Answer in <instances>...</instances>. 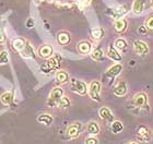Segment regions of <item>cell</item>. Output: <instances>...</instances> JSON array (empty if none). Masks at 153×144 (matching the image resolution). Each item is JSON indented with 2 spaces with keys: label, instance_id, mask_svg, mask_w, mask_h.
I'll use <instances>...</instances> for the list:
<instances>
[{
  "label": "cell",
  "instance_id": "1",
  "mask_svg": "<svg viewBox=\"0 0 153 144\" xmlns=\"http://www.w3.org/2000/svg\"><path fill=\"white\" fill-rule=\"evenodd\" d=\"M131 106L134 107V112L138 115H148L150 112L149 106V96L146 92H138L131 98Z\"/></svg>",
  "mask_w": 153,
  "mask_h": 144
},
{
  "label": "cell",
  "instance_id": "2",
  "mask_svg": "<svg viewBox=\"0 0 153 144\" xmlns=\"http://www.w3.org/2000/svg\"><path fill=\"white\" fill-rule=\"evenodd\" d=\"M65 95H66V94H65V90L62 87H60V86L54 87V89L51 91L49 95H48L46 104H47V106L49 108H55V107H57L59 102H60L61 98H62Z\"/></svg>",
  "mask_w": 153,
  "mask_h": 144
},
{
  "label": "cell",
  "instance_id": "3",
  "mask_svg": "<svg viewBox=\"0 0 153 144\" xmlns=\"http://www.w3.org/2000/svg\"><path fill=\"white\" fill-rule=\"evenodd\" d=\"M61 64V57L59 55H53L49 59H47V62L42 64L41 71L43 73H51V71L59 70Z\"/></svg>",
  "mask_w": 153,
  "mask_h": 144
},
{
  "label": "cell",
  "instance_id": "4",
  "mask_svg": "<svg viewBox=\"0 0 153 144\" xmlns=\"http://www.w3.org/2000/svg\"><path fill=\"white\" fill-rule=\"evenodd\" d=\"M101 92H102V83L99 80H93L90 82L88 86V94L90 98L94 102H101Z\"/></svg>",
  "mask_w": 153,
  "mask_h": 144
},
{
  "label": "cell",
  "instance_id": "5",
  "mask_svg": "<svg viewBox=\"0 0 153 144\" xmlns=\"http://www.w3.org/2000/svg\"><path fill=\"white\" fill-rule=\"evenodd\" d=\"M69 82H70V89L72 92L81 96L88 95V85L84 81L78 80L76 78H71Z\"/></svg>",
  "mask_w": 153,
  "mask_h": 144
},
{
  "label": "cell",
  "instance_id": "6",
  "mask_svg": "<svg viewBox=\"0 0 153 144\" xmlns=\"http://www.w3.org/2000/svg\"><path fill=\"white\" fill-rule=\"evenodd\" d=\"M121 71H123V64L120 62H116V64H113L112 67L108 68V70L106 71V73L104 74V78H105L106 80H109V83H108L109 85L121 73Z\"/></svg>",
  "mask_w": 153,
  "mask_h": 144
},
{
  "label": "cell",
  "instance_id": "7",
  "mask_svg": "<svg viewBox=\"0 0 153 144\" xmlns=\"http://www.w3.org/2000/svg\"><path fill=\"white\" fill-rule=\"evenodd\" d=\"M132 49L134 52L138 56H147L150 51V47L148 43L143 39H136L132 44Z\"/></svg>",
  "mask_w": 153,
  "mask_h": 144
},
{
  "label": "cell",
  "instance_id": "8",
  "mask_svg": "<svg viewBox=\"0 0 153 144\" xmlns=\"http://www.w3.org/2000/svg\"><path fill=\"white\" fill-rule=\"evenodd\" d=\"M151 137H152V131L151 129L148 127V126H139L137 129V134H136V138H137L138 141L144 142L147 143L151 140Z\"/></svg>",
  "mask_w": 153,
  "mask_h": 144
},
{
  "label": "cell",
  "instance_id": "9",
  "mask_svg": "<svg viewBox=\"0 0 153 144\" xmlns=\"http://www.w3.org/2000/svg\"><path fill=\"white\" fill-rule=\"evenodd\" d=\"M82 130H83L82 123L79 121H74L71 125L68 126L67 130H66V134H67V137L69 139H76L82 133Z\"/></svg>",
  "mask_w": 153,
  "mask_h": 144
},
{
  "label": "cell",
  "instance_id": "10",
  "mask_svg": "<svg viewBox=\"0 0 153 144\" xmlns=\"http://www.w3.org/2000/svg\"><path fill=\"white\" fill-rule=\"evenodd\" d=\"M113 94L117 97H124L128 94V83L124 79H120L113 89Z\"/></svg>",
  "mask_w": 153,
  "mask_h": 144
},
{
  "label": "cell",
  "instance_id": "11",
  "mask_svg": "<svg viewBox=\"0 0 153 144\" xmlns=\"http://www.w3.org/2000/svg\"><path fill=\"white\" fill-rule=\"evenodd\" d=\"M113 25H114L115 32L123 35L127 32L128 27H129V21L127 19H124V18H119V19L115 20Z\"/></svg>",
  "mask_w": 153,
  "mask_h": 144
},
{
  "label": "cell",
  "instance_id": "12",
  "mask_svg": "<svg viewBox=\"0 0 153 144\" xmlns=\"http://www.w3.org/2000/svg\"><path fill=\"white\" fill-rule=\"evenodd\" d=\"M37 55L42 59H49L54 55V48L48 44H43L37 48Z\"/></svg>",
  "mask_w": 153,
  "mask_h": 144
},
{
  "label": "cell",
  "instance_id": "13",
  "mask_svg": "<svg viewBox=\"0 0 153 144\" xmlns=\"http://www.w3.org/2000/svg\"><path fill=\"white\" fill-rule=\"evenodd\" d=\"M106 56L111 59V60L115 61V62H121V60H123V56H121V54L119 52V50H117L116 48H115V46L113 45H108V47L106 48Z\"/></svg>",
  "mask_w": 153,
  "mask_h": 144
},
{
  "label": "cell",
  "instance_id": "14",
  "mask_svg": "<svg viewBox=\"0 0 153 144\" xmlns=\"http://www.w3.org/2000/svg\"><path fill=\"white\" fill-rule=\"evenodd\" d=\"M56 41L60 46H67L71 42V35L70 33L67 31H59L56 35Z\"/></svg>",
  "mask_w": 153,
  "mask_h": 144
},
{
  "label": "cell",
  "instance_id": "15",
  "mask_svg": "<svg viewBox=\"0 0 153 144\" xmlns=\"http://www.w3.org/2000/svg\"><path fill=\"white\" fill-rule=\"evenodd\" d=\"M99 115H100V117H101V119H102L103 121L107 122V123H112V122L115 120L112 110H111L108 107H105V106L100 108Z\"/></svg>",
  "mask_w": 153,
  "mask_h": 144
},
{
  "label": "cell",
  "instance_id": "16",
  "mask_svg": "<svg viewBox=\"0 0 153 144\" xmlns=\"http://www.w3.org/2000/svg\"><path fill=\"white\" fill-rule=\"evenodd\" d=\"M76 50L80 55H83V56L90 55L92 51V44L89 41H81L76 45Z\"/></svg>",
  "mask_w": 153,
  "mask_h": 144
},
{
  "label": "cell",
  "instance_id": "17",
  "mask_svg": "<svg viewBox=\"0 0 153 144\" xmlns=\"http://www.w3.org/2000/svg\"><path fill=\"white\" fill-rule=\"evenodd\" d=\"M55 79H56V83L62 85V84H66L69 82L70 77H69V73L66 70L59 69V70H57L56 74H55Z\"/></svg>",
  "mask_w": 153,
  "mask_h": 144
},
{
  "label": "cell",
  "instance_id": "18",
  "mask_svg": "<svg viewBox=\"0 0 153 144\" xmlns=\"http://www.w3.org/2000/svg\"><path fill=\"white\" fill-rule=\"evenodd\" d=\"M86 132L89 133V135L96 137L101 132V126H100V123L97 121L92 120V121L88 122V125H86Z\"/></svg>",
  "mask_w": 153,
  "mask_h": 144
},
{
  "label": "cell",
  "instance_id": "19",
  "mask_svg": "<svg viewBox=\"0 0 153 144\" xmlns=\"http://www.w3.org/2000/svg\"><path fill=\"white\" fill-rule=\"evenodd\" d=\"M146 7V0H134L132 7H131V11L136 16H140L142 14Z\"/></svg>",
  "mask_w": 153,
  "mask_h": 144
},
{
  "label": "cell",
  "instance_id": "20",
  "mask_svg": "<svg viewBox=\"0 0 153 144\" xmlns=\"http://www.w3.org/2000/svg\"><path fill=\"white\" fill-rule=\"evenodd\" d=\"M20 54H21V56L23 58H35L36 56L35 50H34V48H33V46L31 45V43L29 41L26 42L25 46H24V48H23Z\"/></svg>",
  "mask_w": 153,
  "mask_h": 144
},
{
  "label": "cell",
  "instance_id": "21",
  "mask_svg": "<svg viewBox=\"0 0 153 144\" xmlns=\"http://www.w3.org/2000/svg\"><path fill=\"white\" fill-rule=\"evenodd\" d=\"M26 42H27V41H26L25 38H23V37H16V38H13V41H12V47L14 48V50L21 52L22 49L24 48V46H25Z\"/></svg>",
  "mask_w": 153,
  "mask_h": 144
},
{
  "label": "cell",
  "instance_id": "22",
  "mask_svg": "<svg viewBox=\"0 0 153 144\" xmlns=\"http://www.w3.org/2000/svg\"><path fill=\"white\" fill-rule=\"evenodd\" d=\"M90 56L94 61H101L104 58V51L100 46H97L95 48H92V51H91Z\"/></svg>",
  "mask_w": 153,
  "mask_h": 144
},
{
  "label": "cell",
  "instance_id": "23",
  "mask_svg": "<svg viewBox=\"0 0 153 144\" xmlns=\"http://www.w3.org/2000/svg\"><path fill=\"white\" fill-rule=\"evenodd\" d=\"M105 36V30L103 27H95L91 30V37L94 41H101Z\"/></svg>",
  "mask_w": 153,
  "mask_h": 144
},
{
  "label": "cell",
  "instance_id": "24",
  "mask_svg": "<svg viewBox=\"0 0 153 144\" xmlns=\"http://www.w3.org/2000/svg\"><path fill=\"white\" fill-rule=\"evenodd\" d=\"M53 116L51 114H41V115H38L37 117V121L42 125H45V126H51L53 123Z\"/></svg>",
  "mask_w": 153,
  "mask_h": 144
},
{
  "label": "cell",
  "instance_id": "25",
  "mask_svg": "<svg viewBox=\"0 0 153 144\" xmlns=\"http://www.w3.org/2000/svg\"><path fill=\"white\" fill-rule=\"evenodd\" d=\"M113 45L115 46V48L119 51H124L128 48V42L124 37H118V38L115 39V42Z\"/></svg>",
  "mask_w": 153,
  "mask_h": 144
},
{
  "label": "cell",
  "instance_id": "26",
  "mask_svg": "<svg viewBox=\"0 0 153 144\" xmlns=\"http://www.w3.org/2000/svg\"><path fill=\"white\" fill-rule=\"evenodd\" d=\"M13 100V93L11 91H7L4 93H2V95L0 96V102L1 104L4 106L10 105Z\"/></svg>",
  "mask_w": 153,
  "mask_h": 144
},
{
  "label": "cell",
  "instance_id": "27",
  "mask_svg": "<svg viewBox=\"0 0 153 144\" xmlns=\"http://www.w3.org/2000/svg\"><path fill=\"white\" fill-rule=\"evenodd\" d=\"M111 130H112V132L115 133V134L120 133V132L124 130V125H123V122L119 121V120H114V121L111 123Z\"/></svg>",
  "mask_w": 153,
  "mask_h": 144
},
{
  "label": "cell",
  "instance_id": "28",
  "mask_svg": "<svg viewBox=\"0 0 153 144\" xmlns=\"http://www.w3.org/2000/svg\"><path fill=\"white\" fill-rule=\"evenodd\" d=\"M71 106V99L68 97L67 95H65L62 98H61V100L59 102V104H58V108L62 109V110H66V109H68L69 107Z\"/></svg>",
  "mask_w": 153,
  "mask_h": 144
},
{
  "label": "cell",
  "instance_id": "29",
  "mask_svg": "<svg viewBox=\"0 0 153 144\" xmlns=\"http://www.w3.org/2000/svg\"><path fill=\"white\" fill-rule=\"evenodd\" d=\"M144 25L147 27L148 32H153V14L149 16L144 21Z\"/></svg>",
  "mask_w": 153,
  "mask_h": 144
},
{
  "label": "cell",
  "instance_id": "30",
  "mask_svg": "<svg viewBox=\"0 0 153 144\" xmlns=\"http://www.w3.org/2000/svg\"><path fill=\"white\" fill-rule=\"evenodd\" d=\"M8 62H9V54H8V51H0V64H7Z\"/></svg>",
  "mask_w": 153,
  "mask_h": 144
},
{
  "label": "cell",
  "instance_id": "31",
  "mask_svg": "<svg viewBox=\"0 0 153 144\" xmlns=\"http://www.w3.org/2000/svg\"><path fill=\"white\" fill-rule=\"evenodd\" d=\"M99 139L96 138V137H93V135H90L88 138L85 139V142L84 144H99Z\"/></svg>",
  "mask_w": 153,
  "mask_h": 144
},
{
  "label": "cell",
  "instance_id": "32",
  "mask_svg": "<svg viewBox=\"0 0 153 144\" xmlns=\"http://www.w3.org/2000/svg\"><path fill=\"white\" fill-rule=\"evenodd\" d=\"M7 41V37H6V34H4V31L3 29L0 26V45H3Z\"/></svg>",
  "mask_w": 153,
  "mask_h": 144
},
{
  "label": "cell",
  "instance_id": "33",
  "mask_svg": "<svg viewBox=\"0 0 153 144\" xmlns=\"http://www.w3.org/2000/svg\"><path fill=\"white\" fill-rule=\"evenodd\" d=\"M147 33H148V30L144 24H141V25L138 27V34H140V35H146Z\"/></svg>",
  "mask_w": 153,
  "mask_h": 144
},
{
  "label": "cell",
  "instance_id": "34",
  "mask_svg": "<svg viewBox=\"0 0 153 144\" xmlns=\"http://www.w3.org/2000/svg\"><path fill=\"white\" fill-rule=\"evenodd\" d=\"M25 25H26V27H27V29H33V27L35 26V21H34L32 18H29V19L26 20Z\"/></svg>",
  "mask_w": 153,
  "mask_h": 144
},
{
  "label": "cell",
  "instance_id": "35",
  "mask_svg": "<svg viewBox=\"0 0 153 144\" xmlns=\"http://www.w3.org/2000/svg\"><path fill=\"white\" fill-rule=\"evenodd\" d=\"M125 144H139L137 141H129V142H127V143H125Z\"/></svg>",
  "mask_w": 153,
  "mask_h": 144
}]
</instances>
